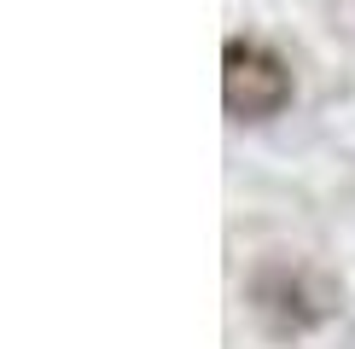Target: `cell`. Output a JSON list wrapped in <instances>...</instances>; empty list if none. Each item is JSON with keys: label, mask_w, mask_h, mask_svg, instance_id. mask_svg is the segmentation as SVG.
Returning a JSON list of instances; mask_svg holds the SVG:
<instances>
[{"label": "cell", "mask_w": 355, "mask_h": 349, "mask_svg": "<svg viewBox=\"0 0 355 349\" xmlns=\"http://www.w3.org/2000/svg\"><path fill=\"white\" fill-rule=\"evenodd\" d=\"M221 99H227L233 123H268L291 105V64L268 41L233 35L221 47Z\"/></svg>", "instance_id": "1"}, {"label": "cell", "mask_w": 355, "mask_h": 349, "mask_svg": "<svg viewBox=\"0 0 355 349\" xmlns=\"http://www.w3.org/2000/svg\"><path fill=\"white\" fill-rule=\"evenodd\" d=\"M250 309L262 314V326L279 338H297L327 314V291H320L297 262H262L250 274Z\"/></svg>", "instance_id": "2"}]
</instances>
